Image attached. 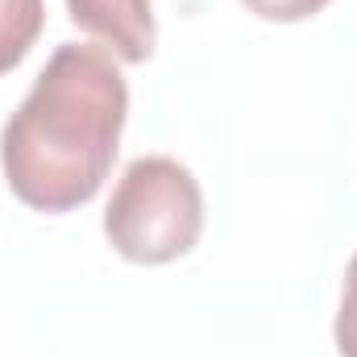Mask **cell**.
<instances>
[{
    "mask_svg": "<svg viewBox=\"0 0 357 357\" xmlns=\"http://www.w3.org/2000/svg\"><path fill=\"white\" fill-rule=\"evenodd\" d=\"M129 88L112 50L63 42L0 133L13 195L38 212H71L104 187L121 150Z\"/></svg>",
    "mask_w": 357,
    "mask_h": 357,
    "instance_id": "cell-1",
    "label": "cell"
},
{
    "mask_svg": "<svg viewBox=\"0 0 357 357\" xmlns=\"http://www.w3.org/2000/svg\"><path fill=\"white\" fill-rule=\"evenodd\" d=\"M104 233L121 258L142 266L191 254L204 233V191L195 175L162 154L129 162L104 208Z\"/></svg>",
    "mask_w": 357,
    "mask_h": 357,
    "instance_id": "cell-2",
    "label": "cell"
},
{
    "mask_svg": "<svg viewBox=\"0 0 357 357\" xmlns=\"http://www.w3.org/2000/svg\"><path fill=\"white\" fill-rule=\"evenodd\" d=\"M71 21L100 38L121 63H146L154 54V13L150 0H67Z\"/></svg>",
    "mask_w": 357,
    "mask_h": 357,
    "instance_id": "cell-3",
    "label": "cell"
},
{
    "mask_svg": "<svg viewBox=\"0 0 357 357\" xmlns=\"http://www.w3.org/2000/svg\"><path fill=\"white\" fill-rule=\"evenodd\" d=\"M46 25L42 0H0V75L13 71L38 42Z\"/></svg>",
    "mask_w": 357,
    "mask_h": 357,
    "instance_id": "cell-4",
    "label": "cell"
},
{
    "mask_svg": "<svg viewBox=\"0 0 357 357\" xmlns=\"http://www.w3.org/2000/svg\"><path fill=\"white\" fill-rule=\"evenodd\" d=\"M337 349L341 357H357V254L345 266V295H341V312H337Z\"/></svg>",
    "mask_w": 357,
    "mask_h": 357,
    "instance_id": "cell-5",
    "label": "cell"
},
{
    "mask_svg": "<svg viewBox=\"0 0 357 357\" xmlns=\"http://www.w3.org/2000/svg\"><path fill=\"white\" fill-rule=\"evenodd\" d=\"M250 13H258L262 21H307L316 17L328 0H241Z\"/></svg>",
    "mask_w": 357,
    "mask_h": 357,
    "instance_id": "cell-6",
    "label": "cell"
}]
</instances>
